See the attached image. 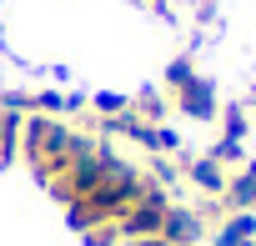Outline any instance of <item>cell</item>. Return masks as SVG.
Masks as SVG:
<instances>
[{
  "label": "cell",
  "instance_id": "6da1fadb",
  "mask_svg": "<svg viewBox=\"0 0 256 246\" xmlns=\"http://www.w3.org/2000/svg\"><path fill=\"white\" fill-rule=\"evenodd\" d=\"M20 151H26L30 171H36L46 186H56V181H60L80 156L96 151V141L80 136V131H70L60 116H30V120H26V131H20Z\"/></svg>",
  "mask_w": 256,
  "mask_h": 246
},
{
  "label": "cell",
  "instance_id": "7a4b0ae2",
  "mask_svg": "<svg viewBox=\"0 0 256 246\" xmlns=\"http://www.w3.org/2000/svg\"><path fill=\"white\" fill-rule=\"evenodd\" d=\"M171 106H176L186 120H216V116H221V96H216V86H211L206 76L186 80V86L171 96Z\"/></svg>",
  "mask_w": 256,
  "mask_h": 246
},
{
  "label": "cell",
  "instance_id": "3957f363",
  "mask_svg": "<svg viewBox=\"0 0 256 246\" xmlns=\"http://www.w3.org/2000/svg\"><path fill=\"white\" fill-rule=\"evenodd\" d=\"M156 236H161V241H171V246H196V241H201V216L171 201V211H166V221H161V231H156Z\"/></svg>",
  "mask_w": 256,
  "mask_h": 246
},
{
  "label": "cell",
  "instance_id": "277c9868",
  "mask_svg": "<svg viewBox=\"0 0 256 246\" xmlns=\"http://www.w3.org/2000/svg\"><path fill=\"white\" fill-rule=\"evenodd\" d=\"M231 211H251L256 216V161H241L226 181V196H221Z\"/></svg>",
  "mask_w": 256,
  "mask_h": 246
},
{
  "label": "cell",
  "instance_id": "5b68a950",
  "mask_svg": "<svg viewBox=\"0 0 256 246\" xmlns=\"http://www.w3.org/2000/svg\"><path fill=\"white\" fill-rule=\"evenodd\" d=\"M216 246H251L256 241V216L251 211H231L226 221H216Z\"/></svg>",
  "mask_w": 256,
  "mask_h": 246
},
{
  "label": "cell",
  "instance_id": "8992f818",
  "mask_svg": "<svg viewBox=\"0 0 256 246\" xmlns=\"http://www.w3.org/2000/svg\"><path fill=\"white\" fill-rule=\"evenodd\" d=\"M186 176L206 191V196H226V181H231V171L221 166V161H211V156H201V161H186Z\"/></svg>",
  "mask_w": 256,
  "mask_h": 246
},
{
  "label": "cell",
  "instance_id": "52a82bcc",
  "mask_svg": "<svg viewBox=\"0 0 256 246\" xmlns=\"http://www.w3.org/2000/svg\"><path fill=\"white\" fill-rule=\"evenodd\" d=\"M221 141H246V131H251V116H246V106H221Z\"/></svg>",
  "mask_w": 256,
  "mask_h": 246
},
{
  "label": "cell",
  "instance_id": "ba28073f",
  "mask_svg": "<svg viewBox=\"0 0 256 246\" xmlns=\"http://www.w3.org/2000/svg\"><path fill=\"white\" fill-rule=\"evenodd\" d=\"M196 76H201L196 60H191V56H176V60L166 66V96H176V90H181L186 80H196Z\"/></svg>",
  "mask_w": 256,
  "mask_h": 246
},
{
  "label": "cell",
  "instance_id": "9c48e42d",
  "mask_svg": "<svg viewBox=\"0 0 256 246\" xmlns=\"http://www.w3.org/2000/svg\"><path fill=\"white\" fill-rule=\"evenodd\" d=\"M131 110H136L141 120H151V126H161V116H166V96L146 90V96H136V100H131Z\"/></svg>",
  "mask_w": 256,
  "mask_h": 246
},
{
  "label": "cell",
  "instance_id": "30bf717a",
  "mask_svg": "<svg viewBox=\"0 0 256 246\" xmlns=\"http://www.w3.org/2000/svg\"><path fill=\"white\" fill-rule=\"evenodd\" d=\"M126 106H131V96H116V90H106V96H96V110H100V120H110V116H120Z\"/></svg>",
  "mask_w": 256,
  "mask_h": 246
},
{
  "label": "cell",
  "instance_id": "8fae6325",
  "mask_svg": "<svg viewBox=\"0 0 256 246\" xmlns=\"http://www.w3.org/2000/svg\"><path fill=\"white\" fill-rule=\"evenodd\" d=\"M151 6H166V0H151Z\"/></svg>",
  "mask_w": 256,
  "mask_h": 246
}]
</instances>
